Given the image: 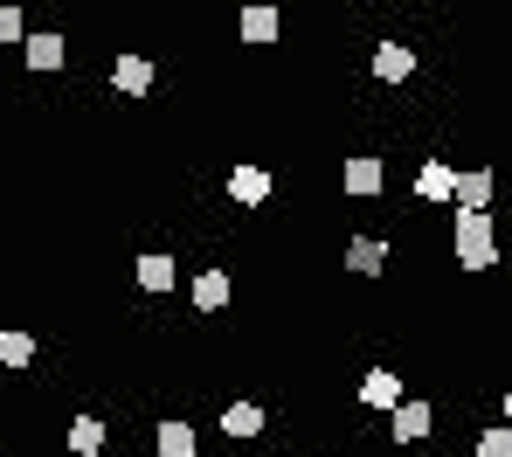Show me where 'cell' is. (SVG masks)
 Listing matches in <instances>:
<instances>
[{
    "instance_id": "1",
    "label": "cell",
    "mask_w": 512,
    "mask_h": 457,
    "mask_svg": "<svg viewBox=\"0 0 512 457\" xmlns=\"http://www.w3.org/2000/svg\"><path fill=\"white\" fill-rule=\"evenodd\" d=\"M450 257H457V271H492L499 264L492 215H450Z\"/></svg>"
},
{
    "instance_id": "12",
    "label": "cell",
    "mask_w": 512,
    "mask_h": 457,
    "mask_svg": "<svg viewBox=\"0 0 512 457\" xmlns=\"http://www.w3.org/2000/svg\"><path fill=\"white\" fill-rule=\"evenodd\" d=\"M236 35H243L250 49H270V42L284 35V14H277V7H243V14H236Z\"/></svg>"
},
{
    "instance_id": "7",
    "label": "cell",
    "mask_w": 512,
    "mask_h": 457,
    "mask_svg": "<svg viewBox=\"0 0 512 457\" xmlns=\"http://www.w3.org/2000/svg\"><path fill=\"white\" fill-rule=\"evenodd\" d=\"M492 167H471V174H457V194H450V201H457V215H492Z\"/></svg>"
},
{
    "instance_id": "2",
    "label": "cell",
    "mask_w": 512,
    "mask_h": 457,
    "mask_svg": "<svg viewBox=\"0 0 512 457\" xmlns=\"http://www.w3.org/2000/svg\"><path fill=\"white\" fill-rule=\"evenodd\" d=\"M340 187L353 194V201H367V194H381V187H388V153H346V167H340Z\"/></svg>"
},
{
    "instance_id": "21",
    "label": "cell",
    "mask_w": 512,
    "mask_h": 457,
    "mask_svg": "<svg viewBox=\"0 0 512 457\" xmlns=\"http://www.w3.org/2000/svg\"><path fill=\"white\" fill-rule=\"evenodd\" d=\"M506 423H512V388H506Z\"/></svg>"
},
{
    "instance_id": "15",
    "label": "cell",
    "mask_w": 512,
    "mask_h": 457,
    "mask_svg": "<svg viewBox=\"0 0 512 457\" xmlns=\"http://www.w3.org/2000/svg\"><path fill=\"white\" fill-rule=\"evenodd\" d=\"M374 77H381V84H409V77H416V49H409V42H381V49H374Z\"/></svg>"
},
{
    "instance_id": "9",
    "label": "cell",
    "mask_w": 512,
    "mask_h": 457,
    "mask_svg": "<svg viewBox=\"0 0 512 457\" xmlns=\"http://www.w3.org/2000/svg\"><path fill=\"white\" fill-rule=\"evenodd\" d=\"M388 264H395V250H388L381 236H353V243H346V271L353 277H381Z\"/></svg>"
},
{
    "instance_id": "3",
    "label": "cell",
    "mask_w": 512,
    "mask_h": 457,
    "mask_svg": "<svg viewBox=\"0 0 512 457\" xmlns=\"http://www.w3.org/2000/svg\"><path fill=\"white\" fill-rule=\"evenodd\" d=\"M160 84V70H153V56H139V49H125L118 63H111V91L118 97H146Z\"/></svg>"
},
{
    "instance_id": "14",
    "label": "cell",
    "mask_w": 512,
    "mask_h": 457,
    "mask_svg": "<svg viewBox=\"0 0 512 457\" xmlns=\"http://www.w3.org/2000/svg\"><path fill=\"white\" fill-rule=\"evenodd\" d=\"M153 451H160V457H194V451H201V437H194V423L160 416V423H153Z\"/></svg>"
},
{
    "instance_id": "5",
    "label": "cell",
    "mask_w": 512,
    "mask_h": 457,
    "mask_svg": "<svg viewBox=\"0 0 512 457\" xmlns=\"http://www.w3.org/2000/svg\"><path fill=\"white\" fill-rule=\"evenodd\" d=\"M277 194V181H270V167H256V160H243V167H229V201L236 208H263Z\"/></svg>"
},
{
    "instance_id": "6",
    "label": "cell",
    "mask_w": 512,
    "mask_h": 457,
    "mask_svg": "<svg viewBox=\"0 0 512 457\" xmlns=\"http://www.w3.org/2000/svg\"><path fill=\"white\" fill-rule=\"evenodd\" d=\"M21 63H28L35 77H56V70L70 63V42H63L56 28H42V35H28V42H21Z\"/></svg>"
},
{
    "instance_id": "4",
    "label": "cell",
    "mask_w": 512,
    "mask_h": 457,
    "mask_svg": "<svg viewBox=\"0 0 512 457\" xmlns=\"http://www.w3.org/2000/svg\"><path fill=\"white\" fill-rule=\"evenodd\" d=\"M429 423H436V402H423V395H402V409L388 416V437H395V444H423Z\"/></svg>"
},
{
    "instance_id": "17",
    "label": "cell",
    "mask_w": 512,
    "mask_h": 457,
    "mask_svg": "<svg viewBox=\"0 0 512 457\" xmlns=\"http://www.w3.org/2000/svg\"><path fill=\"white\" fill-rule=\"evenodd\" d=\"M457 194V167L450 160H423V174H416V201H450Z\"/></svg>"
},
{
    "instance_id": "13",
    "label": "cell",
    "mask_w": 512,
    "mask_h": 457,
    "mask_svg": "<svg viewBox=\"0 0 512 457\" xmlns=\"http://www.w3.org/2000/svg\"><path fill=\"white\" fill-rule=\"evenodd\" d=\"M360 402L395 416V409H402V374H395V367H374V374H360Z\"/></svg>"
},
{
    "instance_id": "22",
    "label": "cell",
    "mask_w": 512,
    "mask_h": 457,
    "mask_svg": "<svg viewBox=\"0 0 512 457\" xmlns=\"http://www.w3.org/2000/svg\"><path fill=\"white\" fill-rule=\"evenodd\" d=\"M409 457H429V451H409Z\"/></svg>"
},
{
    "instance_id": "20",
    "label": "cell",
    "mask_w": 512,
    "mask_h": 457,
    "mask_svg": "<svg viewBox=\"0 0 512 457\" xmlns=\"http://www.w3.org/2000/svg\"><path fill=\"white\" fill-rule=\"evenodd\" d=\"M7 42H28V14L21 7H0V49Z\"/></svg>"
},
{
    "instance_id": "8",
    "label": "cell",
    "mask_w": 512,
    "mask_h": 457,
    "mask_svg": "<svg viewBox=\"0 0 512 457\" xmlns=\"http://www.w3.org/2000/svg\"><path fill=\"white\" fill-rule=\"evenodd\" d=\"M263 430H270L263 402H229V409H222V437H229V444H256Z\"/></svg>"
},
{
    "instance_id": "10",
    "label": "cell",
    "mask_w": 512,
    "mask_h": 457,
    "mask_svg": "<svg viewBox=\"0 0 512 457\" xmlns=\"http://www.w3.org/2000/svg\"><path fill=\"white\" fill-rule=\"evenodd\" d=\"M229 298H236V277L222 271V264H208V271L194 277V312H229Z\"/></svg>"
},
{
    "instance_id": "18",
    "label": "cell",
    "mask_w": 512,
    "mask_h": 457,
    "mask_svg": "<svg viewBox=\"0 0 512 457\" xmlns=\"http://www.w3.org/2000/svg\"><path fill=\"white\" fill-rule=\"evenodd\" d=\"M0 367H7V374L35 367V333H28V326H0Z\"/></svg>"
},
{
    "instance_id": "19",
    "label": "cell",
    "mask_w": 512,
    "mask_h": 457,
    "mask_svg": "<svg viewBox=\"0 0 512 457\" xmlns=\"http://www.w3.org/2000/svg\"><path fill=\"white\" fill-rule=\"evenodd\" d=\"M478 457H512V423H492V430H478Z\"/></svg>"
},
{
    "instance_id": "11",
    "label": "cell",
    "mask_w": 512,
    "mask_h": 457,
    "mask_svg": "<svg viewBox=\"0 0 512 457\" xmlns=\"http://www.w3.org/2000/svg\"><path fill=\"white\" fill-rule=\"evenodd\" d=\"M132 277H139V291H153V298H167L173 284H180V264H173L167 250H146V257L132 264Z\"/></svg>"
},
{
    "instance_id": "16",
    "label": "cell",
    "mask_w": 512,
    "mask_h": 457,
    "mask_svg": "<svg viewBox=\"0 0 512 457\" xmlns=\"http://www.w3.org/2000/svg\"><path fill=\"white\" fill-rule=\"evenodd\" d=\"M104 444H111V430H104V416H70V457H104Z\"/></svg>"
}]
</instances>
